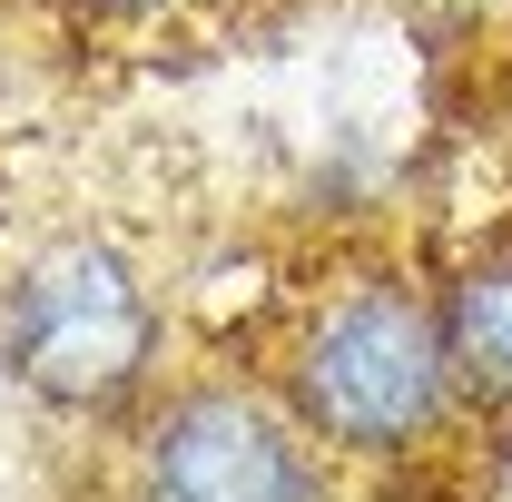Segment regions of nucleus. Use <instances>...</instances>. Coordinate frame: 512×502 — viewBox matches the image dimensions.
I'll return each instance as SVG.
<instances>
[{"instance_id":"nucleus-1","label":"nucleus","mask_w":512,"mask_h":502,"mask_svg":"<svg viewBox=\"0 0 512 502\" xmlns=\"http://www.w3.org/2000/svg\"><path fill=\"white\" fill-rule=\"evenodd\" d=\"M256 375L365 483L424 473L473 434L434 315V266L404 247H335L306 286H286L276 325L256 335Z\"/></svg>"},{"instance_id":"nucleus-2","label":"nucleus","mask_w":512,"mask_h":502,"mask_svg":"<svg viewBox=\"0 0 512 502\" xmlns=\"http://www.w3.org/2000/svg\"><path fill=\"white\" fill-rule=\"evenodd\" d=\"M178 375V296L109 217H60L0 266V384L69 434H128Z\"/></svg>"},{"instance_id":"nucleus-3","label":"nucleus","mask_w":512,"mask_h":502,"mask_svg":"<svg viewBox=\"0 0 512 502\" xmlns=\"http://www.w3.org/2000/svg\"><path fill=\"white\" fill-rule=\"evenodd\" d=\"M345 483L355 473L247 355L168 375V394L119 434V502H345Z\"/></svg>"},{"instance_id":"nucleus-4","label":"nucleus","mask_w":512,"mask_h":502,"mask_svg":"<svg viewBox=\"0 0 512 502\" xmlns=\"http://www.w3.org/2000/svg\"><path fill=\"white\" fill-rule=\"evenodd\" d=\"M434 315H444L463 414L512 434V227H483L434 266Z\"/></svg>"},{"instance_id":"nucleus-5","label":"nucleus","mask_w":512,"mask_h":502,"mask_svg":"<svg viewBox=\"0 0 512 502\" xmlns=\"http://www.w3.org/2000/svg\"><path fill=\"white\" fill-rule=\"evenodd\" d=\"M10 79H20V40H10V20H0V109H10Z\"/></svg>"}]
</instances>
